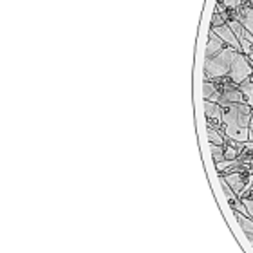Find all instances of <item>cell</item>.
<instances>
[{
	"label": "cell",
	"mask_w": 253,
	"mask_h": 253,
	"mask_svg": "<svg viewBox=\"0 0 253 253\" xmlns=\"http://www.w3.org/2000/svg\"><path fill=\"white\" fill-rule=\"evenodd\" d=\"M222 128L226 139H235L241 143L249 141V121L253 116V109L244 103H232L222 107Z\"/></svg>",
	"instance_id": "6da1fadb"
},
{
	"label": "cell",
	"mask_w": 253,
	"mask_h": 253,
	"mask_svg": "<svg viewBox=\"0 0 253 253\" xmlns=\"http://www.w3.org/2000/svg\"><path fill=\"white\" fill-rule=\"evenodd\" d=\"M237 49L226 47L217 53L215 56L212 58H204V80H222V78H228V73H230V65H232V60L235 56Z\"/></svg>",
	"instance_id": "7a4b0ae2"
},
{
	"label": "cell",
	"mask_w": 253,
	"mask_h": 253,
	"mask_svg": "<svg viewBox=\"0 0 253 253\" xmlns=\"http://www.w3.org/2000/svg\"><path fill=\"white\" fill-rule=\"evenodd\" d=\"M251 76H253V65H251L249 58L244 53L237 51L233 60H232V65H230L228 80L232 83H235V85H239V83H242L244 80H248Z\"/></svg>",
	"instance_id": "3957f363"
},
{
	"label": "cell",
	"mask_w": 253,
	"mask_h": 253,
	"mask_svg": "<svg viewBox=\"0 0 253 253\" xmlns=\"http://www.w3.org/2000/svg\"><path fill=\"white\" fill-rule=\"evenodd\" d=\"M222 107L217 101H210L204 100V112H206V120L208 125H213L217 128H222Z\"/></svg>",
	"instance_id": "277c9868"
},
{
	"label": "cell",
	"mask_w": 253,
	"mask_h": 253,
	"mask_svg": "<svg viewBox=\"0 0 253 253\" xmlns=\"http://www.w3.org/2000/svg\"><path fill=\"white\" fill-rule=\"evenodd\" d=\"M210 29H213V31L224 40L226 45H230V47H233V49H237V51L242 53V45H241L239 38L235 36V33L232 31V27H230L228 24H224V26H221V27H210Z\"/></svg>",
	"instance_id": "5b68a950"
},
{
	"label": "cell",
	"mask_w": 253,
	"mask_h": 253,
	"mask_svg": "<svg viewBox=\"0 0 253 253\" xmlns=\"http://www.w3.org/2000/svg\"><path fill=\"white\" fill-rule=\"evenodd\" d=\"M226 47V43H224V40L213 31V29H210V33H208V43H206V58H212V56H215L217 53H221L222 49Z\"/></svg>",
	"instance_id": "8992f818"
},
{
	"label": "cell",
	"mask_w": 253,
	"mask_h": 253,
	"mask_svg": "<svg viewBox=\"0 0 253 253\" xmlns=\"http://www.w3.org/2000/svg\"><path fill=\"white\" fill-rule=\"evenodd\" d=\"M237 20L253 34V6H249V4L242 6V7L237 11Z\"/></svg>",
	"instance_id": "52a82bcc"
},
{
	"label": "cell",
	"mask_w": 253,
	"mask_h": 253,
	"mask_svg": "<svg viewBox=\"0 0 253 253\" xmlns=\"http://www.w3.org/2000/svg\"><path fill=\"white\" fill-rule=\"evenodd\" d=\"M208 141L210 145H226V136H224V128H217L213 125H208Z\"/></svg>",
	"instance_id": "ba28073f"
},
{
	"label": "cell",
	"mask_w": 253,
	"mask_h": 253,
	"mask_svg": "<svg viewBox=\"0 0 253 253\" xmlns=\"http://www.w3.org/2000/svg\"><path fill=\"white\" fill-rule=\"evenodd\" d=\"M237 87L241 89V92L244 94L246 103L253 109V76H251V78H248V80H244V81H242V83H239Z\"/></svg>",
	"instance_id": "9c48e42d"
},
{
	"label": "cell",
	"mask_w": 253,
	"mask_h": 253,
	"mask_svg": "<svg viewBox=\"0 0 253 253\" xmlns=\"http://www.w3.org/2000/svg\"><path fill=\"white\" fill-rule=\"evenodd\" d=\"M235 213V219L239 222V226L242 228V232L244 233H253V219L249 215H244L241 212H233Z\"/></svg>",
	"instance_id": "30bf717a"
},
{
	"label": "cell",
	"mask_w": 253,
	"mask_h": 253,
	"mask_svg": "<svg viewBox=\"0 0 253 253\" xmlns=\"http://www.w3.org/2000/svg\"><path fill=\"white\" fill-rule=\"evenodd\" d=\"M210 150H212V157L215 163H221V161H224V147L222 145H210Z\"/></svg>",
	"instance_id": "8fae6325"
},
{
	"label": "cell",
	"mask_w": 253,
	"mask_h": 253,
	"mask_svg": "<svg viewBox=\"0 0 253 253\" xmlns=\"http://www.w3.org/2000/svg\"><path fill=\"white\" fill-rule=\"evenodd\" d=\"M224 24H228V20H226V15L224 13H213V16H212V22H210V27H221V26H224Z\"/></svg>",
	"instance_id": "7c38bea8"
},
{
	"label": "cell",
	"mask_w": 253,
	"mask_h": 253,
	"mask_svg": "<svg viewBox=\"0 0 253 253\" xmlns=\"http://www.w3.org/2000/svg\"><path fill=\"white\" fill-rule=\"evenodd\" d=\"M221 2L224 4L226 9H241L242 6L248 4V0H221Z\"/></svg>",
	"instance_id": "4fadbf2b"
},
{
	"label": "cell",
	"mask_w": 253,
	"mask_h": 253,
	"mask_svg": "<svg viewBox=\"0 0 253 253\" xmlns=\"http://www.w3.org/2000/svg\"><path fill=\"white\" fill-rule=\"evenodd\" d=\"M241 199H242V202H244V206H246V210H248V215L253 219V195L248 194V195H244V197H241Z\"/></svg>",
	"instance_id": "5bb4252c"
},
{
	"label": "cell",
	"mask_w": 253,
	"mask_h": 253,
	"mask_svg": "<svg viewBox=\"0 0 253 253\" xmlns=\"http://www.w3.org/2000/svg\"><path fill=\"white\" fill-rule=\"evenodd\" d=\"M249 141H253V116H251V121H249Z\"/></svg>",
	"instance_id": "9a60e30c"
},
{
	"label": "cell",
	"mask_w": 253,
	"mask_h": 253,
	"mask_svg": "<svg viewBox=\"0 0 253 253\" xmlns=\"http://www.w3.org/2000/svg\"><path fill=\"white\" fill-rule=\"evenodd\" d=\"M248 58H249V62H251V65H253V53H251V54H248Z\"/></svg>",
	"instance_id": "2e32d148"
},
{
	"label": "cell",
	"mask_w": 253,
	"mask_h": 253,
	"mask_svg": "<svg viewBox=\"0 0 253 253\" xmlns=\"http://www.w3.org/2000/svg\"><path fill=\"white\" fill-rule=\"evenodd\" d=\"M248 194H251V195H253V192H248ZM248 194H246V195H248Z\"/></svg>",
	"instance_id": "e0dca14e"
}]
</instances>
